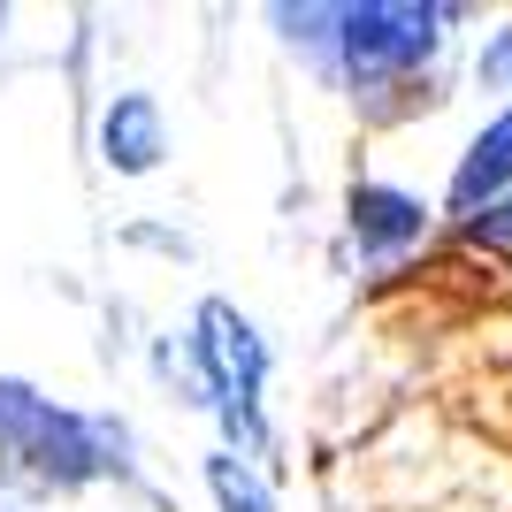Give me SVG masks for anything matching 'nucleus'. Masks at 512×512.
Segmentation results:
<instances>
[{"label":"nucleus","mask_w":512,"mask_h":512,"mask_svg":"<svg viewBox=\"0 0 512 512\" xmlns=\"http://www.w3.org/2000/svg\"><path fill=\"white\" fill-rule=\"evenodd\" d=\"M436 46V16L428 8H352L344 16V54L352 69H398V62H421Z\"/></svg>","instance_id":"f257e3e1"},{"label":"nucleus","mask_w":512,"mask_h":512,"mask_svg":"<svg viewBox=\"0 0 512 512\" xmlns=\"http://www.w3.org/2000/svg\"><path fill=\"white\" fill-rule=\"evenodd\" d=\"M199 329H207V360H214V375H222V406H230V421L253 436V383H260V344H253V329H245L230 306H207Z\"/></svg>","instance_id":"f03ea898"},{"label":"nucleus","mask_w":512,"mask_h":512,"mask_svg":"<svg viewBox=\"0 0 512 512\" xmlns=\"http://www.w3.org/2000/svg\"><path fill=\"white\" fill-rule=\"evenodd\" d=\"M497 184H512V107L474 138V153H467V169H459V184H451V199H459V207H482Z\"/></svg>","instance_id":"7ed1b4c3"},{"label":"nucleus","mask_w":512,"mask_h":512,"mask_svg":"<svg viewBox=\"0 0 512 512\" xmlns=\"http://www.w3.org/2000/svg\"><path fill=\"white\" fill-rule=\"evenodd\" d=\"M360 237L367 245H406V237H421V207L398 192H360Z\"/></svg>","instance_id":"20e7f679"},{"label":"nucleus","mask_w":512,"mask_h":512,"mask_svg":"<svg viewBox=\"0 0 512 512\" xmlns=\"http://www.w3.org/2000/svg\"><path fill=\"white\" fill-rule=\"evenodd\" d=\"M214 497H222L230 512H268V497L245 482V467H237V459H214Z\"/></svg>","instance_id":"39448f33"},{"label":"nucleus","mask_w":512,"mask_h":512,"mask_svg":"<svg viewBox=\"0 0 512 512\" xmlns=\"http://www.w3.org/2000/svg\"><path fill=\"white\" fill-rule=\"evenodd\" d=\"M474 222H482L490 237H512V199H505V207H490V214H474Z\"/></svg>","instance_id":"423d86ee"}]
</instances>
